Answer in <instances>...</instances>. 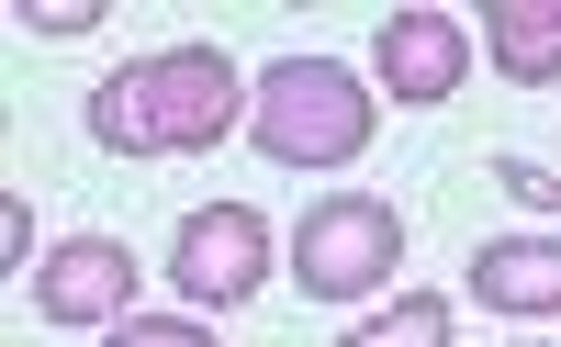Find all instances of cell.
<instances>
[{
	"label": "cell",
	"instance_id": "6da1fadb",
	"mask_svg": "<svg viewBox=\"0 0 561 347\" xmlns=\"http://www.w3.org/2000/svg\"><path fill=\"white\" fill-rule=\"evenodd\" d=\"M237 124H248V79L214 45H158V57H135L124 79L90 90V135L113 158H203Z\"/></svg>",
	"mask_w": 561,
	"mask_h": 347
},
{
	"label": "cell",
	"instance_id": "7a4b0ae2",
	"mask_svg": "<svg viewBox=\"0 0 561 347\" xmlns=\"http://www.w3.org/2000/svg\"><path fill=\"white\" fill-rule=\"evenodd\" d=\"M370 124H382V102L337 57H280L248 79V146L270 169H348L370 146Z\"/></svg>",
	"mask_w": 561,
	"mask_h": 347
},
{
	"label": "cell",
	"instance_id": "3957f363",
	"mask_svg": "<svg viewBox=\"0 0 561 347\" xmlns=\"http://www.w3.org/2000/svg\"><path fill=\"white\" fill-rule=\"evenodd\" d=\"M393 269H404V213L382 190H325L293 224V291H314V303H370Z\"/></svg>",
	"mask_w": 561,
	"mask_h": 347
},
{
	"label": "cell",
	"instance_id": "277c9868",
	"mask_svg": "<svg viewBox=\"0 0 561 347\" xmlns=\"http://www.w3.org/2000/svg\"><path fill=\"white\" fill-rule=\"evenodd\" d=\"M270 269H280V246H270V213H259V203H203L192 224H180V258H169V280H180V303H192V314L259 303Z\"/></svg>",
	"mask_w": 561,
	"mask_h": 347
},
{
	"label": "cell",
	"instance_id": "5b68a950",
	"mask_svg": "<svg viewBox=\"0 0 561 347\" xmlns=\"http://www.w3.org/2000/svg\"><path fill=\"white\" fill-rule=\"evenodd\" d=\"M34 314L113 336V325L135 314V258H124V235H68V246H45V258H34Z\"/></svg>",
	"mask_w": 561,
	"mask_h": 347
},
{
	"label": "cell",
	"instance_id": "8992f818",
	"mask_svg": "<svg viewBox=\"0 0 561 347\" xmlns=\"http://www.w3.org/2000/svg\"><path fill=\"white\" fill-rule=\"evenodd\" d=\"M382 102H404V113H438L460 79H472V23H449V12H393L382 23Z\"/></svg>",
	"mask_w": 561,
	"mask_h": 347
},
{
	"label": "cell",
	"instance_id": "52a82bcc",
	"mask_svg": "<svg viewBox=\"0 0 561 347\" xmlns=\"http://www.w3.org/2000/svg\"><path fill=\"white\" fill-rule=\"evenodd\" d=\"M460 280H472L483 314H517V325L528 314H561V235H483Z\"/></svg>",
	"mask_w": 561,
	"mask_h": 347
},
{
	"label": "cell",
	"instance_id": "ba28073f",
	"mask_svg": "<svg viewBox=\"0 0 561 347\" xmlns=\"http://www.w3.org/2000/svg\"><path fill=\"white\" fill-rule=\"evenodd\" d=\"M483 57L517 90H561V0H483Z\"/></svg>",
	"mask_w": 561,
	"mask_h": 347
},
{
	"label": "cell",
	"instance_id": "9c48e42d",
	"mask_svg": "<svg viewBox=\"0 0 561 347\" xmlns=\"http://www.w3.org/2000/svg\"><path fill=\"white\" fill-rule=\"evenodd\" d=\"M337 347H449V291H404L393 314H370V325H348Z\"/></svg>",
	"mask_w": 561,
	"mask_h": 347
},
{
	"label": "cell",
	"instance_id": "30bf717a",
	"mask_svg": "<svg viewBox=\"0 0 561 347\" xmlns=\"http://www.w3.org/2000/svg\"><path fill=\"white\" fill-rule=\"evenodd\" d=\"M102 347H214V314H192V303L180 314H124Z\"/></svg>",
	"mask_w": 561,
	"mask_h": 347
},
{
	"label": "cell",
	"instance_id": "8fae6325",
	"mask_svg": "<svg viewBox=\"0 0 561 347\" xmlns=\"http://www.w3.org/2000/svg\"><path fill=\"white\" fill-rule=\"evenodd\" d=\"M494 180L517 190V203H539V213H561V169H539V158H494Z\"/></svg>",
	"mask_w": 561,
	"mask_h": 347
},
{
	"label": "cell",
	"instance_id": "7c38bea8",
	"mask_svg": "<svg viewBox=\"0 0 561 347\" xmlns=\"http://www.w3.org/2000/svg\"><path fill=\"white\" fill-rule=\"evenodd\" d=\"M90 23H102L90 0H34V12H23V34H57V45H68V34H90Z\"/></svg>",
	"mask_w": 561,
	"mask_h": 347
},
{
	"label": "cell",
	"instance_id": "4fadbf2b",
	"mask_svg": "<svg viewBox=\"0 0 561 347\" xmlns=\"http://www.w3.org/2000/svg\"><path fill=\"white\" fill-rule=\"evenodd\" d=\"M0 246H12V280H23V258H45V246H34V213H23V190H12V213H0Z\"/></svg>",
	"mask_w": 561,
	"mask_h": 347
}]
</instances>
